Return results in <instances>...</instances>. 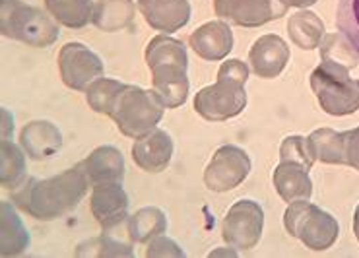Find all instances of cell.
Wrapping results in <instances>:
<instances>
[{"mask_svg":"<svg viewBox=\"0 0 359 258\" xmlns=\"http://www.w3.org/2000/svg\"><path fill=\"white\" fill-rule=\"evenodd\" d=\"M249 74L251 70L243 60H226L217 72L216 83L202 88L194 95V111L210 123H224L241 115L247 107L245 83Z\"/></svg>","mask_w":359,"mask_h":258,"instance_id":"obj_3","label":"cell"},{"mask_svg":"<svg viewBox=\"0 0 359 258\" xmlns=\"http://www.w3.org/2000/svg\"><path fill=\"white\" fill-rule=\"evenodd\" d=\"M146 62L151 70V86L165 107H181L191 90L187 47L168 34L156 35L146 47Z\"/></svg>","mask_w":359,"mask_h":258,"instance_id":"obj_2","label":"cell"},{"mask_svg":"<svg viewBox=\"0 0 359 258\" xmlns=\"http://www.w3.org/2000/svg\"><path fill=\"white\" fill-rule=\"evenodd\" d=\"M287 8H307L311 4H315L317 0H282Z\"/></svg>","mask_w":359,"mask_h":258,"instance_id":"obj_35","label":"cell"},{"mask_svg":"<svg viewBox=\"0 0 359 258\" xmlns=\"http://www.w3.org/2000/svg\"><path fill=\"white\" fill-rule=\"evenodd\" d=\"M311 90L317 95L325 113L344 117L359 109V80H353L350 70L332 60H323L309 78Z\"/></svg>","mask_w":359,"mask_h":258,"instance_id":"obj_6","label":"cell"},{"mask_svg":"<svg viewBox=\"0 0 359 258\" xmlns=\"http://www.w3.org/2000/svg\"><path fill=\"white\" fill-rule=\"evenodd\" d=\"M90 184L84 165L78 163L49 179H25L12 191L10 198L35 219L53 222L72 212L82 202Z\"/></svg>","mask_w":359,"mask_h":258,"instance_id":"obj_1","label":"cell"},{"mask_svg":"<svg viewBox=\"0 0 359 258\" xmlns=\"http://www.w3.org/2000/svg\"><path fill=\"white\" fill-rule=\"evenodd\" d=\"M318 161L330 165H346V133H336L332 128H318L309 134Z\"/></svg>","mask_w":359,"mask_h":258,"instance_id":"obj_25","label":"cell"},{"mask_svg":"<svg viewBox=\"0 0 359 258\" xmlns=\"http://www.w3.org/2000/svg\"><path fill=\"white\" fill-rule=\"evenodd\" d=\"M55 22L70 29H80L93 22V0H45Z\"/></svg>","mask_w":359,"mask_h":258,"instance_id":"obj_24","label":"cell"},{"mask_svg":"<svg viewBox=\"0 0 359 258\" xmlns=\"http://www.w3.org/2000/svg\"><path fill=\"white\" fill-rule=\"evenodd\" d=\"M280 161H290V163H297L303 169L311 171L313 163L317 161V154L315 148L311 144L309 136H299V134H293L287 136L282 146H280Z\"/></svg>","mask_w":359,"mask_h":258,"instance_id":"obj_29","label":"cell"},{"mask_svg":"<svg viewBox=\"0 0 359 258\" xmlns=\"http://www.w3.org/2000/svg\"><path fill=\"white\" fill-rule=\"evenodd\" d=\"M272 181H274L276 192L287 204L297 202V200H309L313 194V181H311L309 171L297 163L280 161V165L274 169Z\"/></svg>","mask_w":359,"mask_h":258,"instance_id":"obj_19","label":"cell"},{"mask_svg":"<svg viewBox=\"0 0 359 258\" xmlns=\"http://www.w3.org/2000/svg\"><path fill=\"white\" fill-rule=\"evenodd\" d=\"M126 229H128V237L134 243H150L151 239L165 233L168 216L163 210L148 206V208L138 210L134 216L126 219Z\"/></svg>","mask_w":359,"mask_h":258,"instance_id":"obj_23","label":"cell"},{"mask_svg":"<svg viewBox=\"0 0 359 258\" xmlns=\"http://www.w3.org/2000/svg\"><path fill=\"white\" fill-rule=\"evenodd\" d=\"M134 20L133 0H97L93 10V25L101 32H121Z\"/></svg>","mask_w":359,"mask_h":258,"instance_id":"obj_21","label":"cell"},{"mask_svg":"<svg viewBox=\"0 0 359 258\" xmlns=\"http://www.w3.org/2000/svg\"><path fill=\"white\" fill-rule=\"evenodd\" d=\"M165 103L156 90H144L140 86H125L109 117L115 121L126 138L138 140L156 130L163 118Z\"/></svg>","mask_w":359,"mask_h":258,"instance_id":"obj_5","label":"cell"},{"mask_svg":"<svg viewBox=\"0 0 359 258\" xmlns=\"http://www.w3.org/2000/svg\"><path fill=\"white\" fill-rule=\"evenodd\" d=\"M346 165L359 171V126L346 130Z\"/></svg>","mask_w":359,"mask_h":258,"instance_id":"obj_33","label":"cell"},{"mask_svg":"<svg viewBox=\"0 0 359 258\" xmlns=\"http://www.w3.org/2000/svg\"><path fill=\"white\" fill-rule=\"evenodd\" d=\"M287 34L292 41L303 50L317 49L325 37V24L323 20L309 10L297 12L287 22Z\"/></svg>","mask_w":359,"mask_h":258,"instance_id":"obj_22","label":"cell"},{"mask_svg":"<svg viewBox=\"0 0 359 258\" xmlns=\"http://www.w3.org/2000/svg\"><path fill=\"white\" fill-rule=\"evenodd\" d=\"M14 202H2V235H0V254L16 257L29 247V233L22 217L18 216Z\"/></svg>","mask_w":359,"mask_h":258,"instance_id":"obj_20","label":"cell"},{"mask_svg":"<svg viewBox=\"0 0 359 258\" xmlns=\"http://www.w3.org/2000/svg\"><path fill=\"white\" fill-rule=\"evenodd\" d=\"M219 20L241 27H260L285 16L287 6L282 0H214Z\"/></svg>","mask_w":359,"mask_h":258,"instance_id":"obj_11","label":"cell"},{"mask_svg":"<svg viewBox=\"0 0 359 258\" xmlns=\"http://www.w3.org/2000/svg\"><path fill=\"white\" fill-rule=\"evenodd\" d=\"M92 214L103 231H113L125 224L128 217V194L123 184L115 181L93 184Z\"/></svg>","mask_w":359,"mask_h":258,"instance_id":"obj_12","label":"cell"},{"mask_svg":"<svg viewBox=\"0 0 359 258\" xmlns=\"http://www.w3.org/2000/svg\"><path fill=\"white\" fill-rule=\"evenodd\" d=\"M222 254H231V257H235L237 252H235V249L229 250V252H226V250H214V252H212L210 257H222Z\"/></svg>","mask_w":359,"mask_h":258,"instance_id":"obj_37","label":"cell"},{"mask_svg":"<svg viewBox=\"0 0 359 258\" xmlns=\"http://www.w3.org/2000/svg\"><path fill=\"white\" fill-rule=\"evenodd\" d=\"M59 70L62 83L74 92H88V88L103 78V60L84 43H67L59 50Z\"/></svg>","mask_w":359,"mask_h":258,"instance_id":"obj_10","label":"cell"},{"mask_svg":"<svg viewBox=\"0 0 359 258\" xmlns=\"http://www.w3.org/2000/svg\"><path fill=\"white\" fill-rule=\"evenodd\" d=\"M189 45L204 60H222L233 49V32L224 20L206 22L192 32Z\"/></svg>","mask_w":359,"mask_h":258,"instance_id":"obj_15","label":"cell"},{"mask_svg":"<svg viewBox=\"0 0 359 258\" xmlns=\"http://www.w3.org/2000/svg\"><path fill=\"white\" fill-rule=\"evenodd\" d=\"M0 118H2V140H12V134H14V118L8 109H0Z\"/></svg>","mask_w":359,"mask_h":258,"instance_id":"obj_34","label":"cell"},{"mask_svg":"<svg viewBox=\"0 0 359 258\" xmlns=\"http://www.w3.org/2000/svg\"><path fill=\"white\" fill-rule=\"evenodd\" d=\"M20 144L29 158L41 161L62 148V134L49 121H32L20 130Z\"/></svg>","mask_w":359,"mask_h":258,"instance_id":"obj_17","label":"cell"},{"mask_svg":"<svg viewBox=\"0 0 359 258\" xmlns=\"http://www.w3.org/2000/svg\"><path fill=\"white\" fill-rule=\"evenodd\" d=\"M251 169V156L239 146L226 144L217 148L216 154L210 159L204 171V184L212 192H229L249 177Z\"/></svg>","mask_w":359,"mask_h":258,"instance_id":"obj_9","label":"cell"},{"mask_svg":"<svg viewBox=\"0 0 359 258\" xmlns=\"http://www.w3.org/2000/svg\"><path fill=\"white\" fill-rule=\"evenodd\" d=\"M146 22L163 34H173L191 22L189 0H140L138 2Z\"/></svg>","mask_w":359,"mask_h":258,"instance_id":"obj_16","label":"cell"},{"mask_svg":"<svg viewBox=\"0 0 359 258\" xmlns=\"http://www.w3.org/2000/svg\"><path fill=\"white\" fill-rule=\"evenodd\" d=\"M146 257L148 258H183L184 252L183 249L177 245L175 241H171L168 237L159 235L156 239H151L150 245H148V250H146Z\"/></svg>","mask_w":359,"mask_h":258,"instance_id":"obj_32","label":"cell"},{"mask_svg":"<svg viewBox=\"0 0 359 258\" xmlns=\"http://www.w3.org/2000/svg\"><path fill=\"white\" fill-rule=\"evenodd\" d=\"M175 154L173 138L165 130L156 128L150 134L134 142L133 159L136 165L146 173H161L165 171Z\"/></svg>","mask_w":359,"mask_h":258,"instance_id":"obj_14","label":"cell"},{"mask_svg":"<svg viewBox=\"0 0 359 258\" xmlns=\"http://www.w3.org/2000/svg\"><path fill=\"white\" fill-rule=\"evenodd\" d=\"M318 47H320V57H323V60L338 62V64H342V67H346L348 70H351L353 67H358V50L353 49V45L346 39V35L344 34L325 35Z\"/></svg>","mask_w":359,"mask_h":258,"instance_id":"obj_28","label":"cell"},{"mask_svg":"<svg viewBox=\"0 0 359 258\" xmlns=\"http://www.w3.org/2000/svg\"><path fill=\"white\" fill-rule=\"evenodd\" d=\"M353 233H355V239L359 241V204L355 208V214H353Z\"/></svg>","mask_w":359,"mask_h":258,"instance_id":"obj_36","label":"cell"},{"mask_svg":"<svg viewBox=\"0 0 359 258\" xmlns=\"http://www.w3.org/2000/svg\"><path fill=\"white\" fill-rule=\"evenodd\" d=\"M336 24L359 55V0H338Z\"/></svg>","mask_w":359,"mask_h":258,"instance_id":"obj_30","label":"cell"},{"mask_svg":"<svg viewBox=\"0 0 359 258\" xmlns=\"http://www.w3.org/2000/svg\"><path fill=\"white\" fill-rule=\"evenodd\" d=\"M126 83H123L121 80H115V78H100L97 82L92 83L86 92V100H88V105L95 111V113H101V115H111L113 111V105L117 101L118 93L125 90Z\"/></svg>","mask_w":359,"mask_h":258,"instance_id":"obj_27","label":"cell"},{"mask_svg":"<svg viewBox=\"0 0 359 258\" xmlns=\"http://www.w3.org/2000/svg\"><path fill=\"white\" fill-rule=\"evenodd\" d=\"M264 229V212L259 202L237 200L222 222L224 241L237 250H251L259 245Z\"/></svg>","mask_w":359,"mask_h":258,"instance_id":"obj_8","label":"cell"},{"mask_svg":"<svg viewBox=\"0 0 359 258\" xmlns=\"http://www.w3.org/2000/svg\"><path fill=\"white\" fill-rule=\"evenodd\" d=\"M90 183H123L125 179V158L115 146H100L82 161Z\"/></svg>","mask_w":359,"mask_h":258,"instance_id":"obj_18","label":"cell"},{"mask_svg":"<svg viewBox=\"0 0 359 258\" xmlns=\"http://www.w3.org/2000/svg\"><path fill=\"white\" fill-rule=\"evenodd\" d=\"M0 32L4 37L45 49L59 39V24L22 0H0Z\"/></svg>","mask_w":359,"mask_h":258,"instance_id":"obj_4","label":"cell"},{"mask_svg":"<svg viewBox=\"0 0 359 258\" xmlns=\"http://www.w3.org/2000/svg\"><path fill=\"white\" fill-rule=\"evenodd\" d=\"M12 140H2L0 144V181L6 189H18L25 181V156Z\"/></svg>","mask_w":359,"mask_h":258,"instance_id":"obj_26","label":"cell"},{"mask_svg":"<svg viewBox=\"0 0 359 258\" xmlns=\"http://www.w3.org/2000/svg\"><path fill=\"white\" fill-rule=\"evenodd\" d=\"M284 225L287 233L299 239L311 250L330 249L340 233L336 217L311 204L309 200L292 202L285 210Z\"/></svg>","mask_w":359,"mask_h":258,"instance_id":"obj_7","label":"cell"},{"mask_svg":"<svg viewBox=\"0 0 359 258\" xmlns=\"http://www.w3.org/2000/svg\"><path fill=\"white\" fill-rule=\"evenodd\" d=\"M88 245H92L93 250H88L86 257H134L133 247L128 243L118 241L117 237H113V233L109 235V231L93 239V241H88Z\"/></svg>","mask_w":359,"mask_h":258,"instance_id":"obj_31","label":"cell"},{"mask_svg":"<svg viewBox=\"0 0 359 258\" xmlns=\"http://www.w3.org/2000/svg\"><path fill=\"white\" fill-rule=\"evenodd\" d=\"M249 62H251V70L259 78L264 80L278 78L290 62V47L280 35H262L249 50Z\"/></svg>","mask_w":359,"mask_h":258,"instance_id":"obj_13","label":"cell"}]
</instances>
